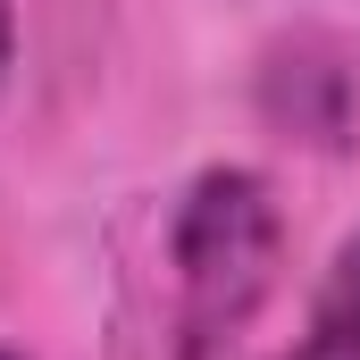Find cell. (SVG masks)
I'll list each match as a JSON object with an SVG mask.
<instances>
[{
	"instance_id": "cell-1",
	"label": "cell",
	"mask_w": 360,
	"mask_h": 360,
	"mask_svg": "<svg viewBox=\"0 0 360 360\" xmlns=\"http://www.w3.org/2000/svg\"><path fill=\"white\" fill-rule=\"evenodd\" d=\"M285 285V201L260 168L218 160L168 210V335L176 360H218Z\"/></svg>"
},
{
	"instance_id": "cell-2",
	"label": "cell",
	"mask_w": 360,
	"mask_h": 360,
	"mask_svg": "<svg viewBox=\"0 0 360 360\" xmlns=\"http://www.w3.org/2000/svg\"><path fill=\"white\" fill-rule=\"evenodd\" d=\"M276 360H360V235L335 243L327 276L310 285V310H302V335Z\"/></svg>"
},
{
	"instance_id": "cell-3",
	"label": "cell",
	"mask_w": 360,
	"mask_h": 360,
	"mask_svg": "<svg viewBox=\"0 0 360 360\" xmlns=\"http://www.w3.org/2000/svg\"><path fill=\"white\" fill-rule=\"evenodd\" d=\"M8 84H17V0H0V109H8Z\"/></svg>"
},
{
	"instance_id": "cell-4",
	"label": "cell",
	"mask_w": 360,
	"mask_h": 360,
	"mask_svg": "<svg viewBox=\"0 0 360 360\" xmlns=\"http://www.w3.org/2000/svg\"><path fill=\"white\" fill-rule=\"evenodd\" d=\"M0 360H34V352H25V344H8V335H0Z\"/></svg>"
}]
</instances>
